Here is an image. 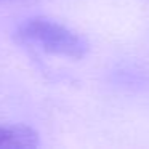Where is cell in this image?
<instances>
[{
    "label": "cell",
    "instance_id": "obj_1",
    "mask_svg": "<svg viewBox=\"0 0 149 149\" xmlns=\"http://www.w3.org/2000/svg\"><path fill=\"white\" fill-rule=\"evenodd\" d=\"M16 36L21 42L63 58L80 59L88 52V43L80 34L58 21L43 16L29 18L21 23Z\"/></svg>",
    "mask_w": 149,
    "mask_h": 149
},
{
    "label": "cell",
    "instance_id": "obj_2",
    "mask_svg": "<svg viewBox=\"0 0 149 149\" xmlns=\"http://www.w3.org/2000/svg\"><path fill=\"white\" fill-rule=\"evenodd\" d=\"M39 146V133L26 125H0V149H32Z\"/></svg>",
    "mask_w": 149,
    "mask_h": 149
}]
</instances>
